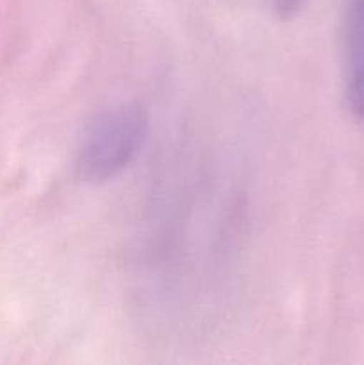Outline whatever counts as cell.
Segmentation results:
<instances>
[{"mask_svg":"<svg viewBox=\"0 0 364 365\" xmlns=\"http://www.w3.org/2000/svg\"><path fill=\"white\" fill-rule=\"evenodd\" d=\"M264 7L280 18H289L298 14L307 4V0H259Z\"/></svg>","mask_w":364,"mask_h":365,"instance_id":"3","label":"cell"},{"mask_svg":"<svg viewBox=\"0 0 364 365\" xmlns=\"http://www.w3.org/2000/svg\"><path fill=\"white\" fill-rule=\"evenodd\" d=\"M345 93L350 110L364 118V0H348L346 7Z\"/></svg>","mask_w":364,"mask_h":365,"instance_id":"2","label":"cell"},{"mask_svg":"<svg viewBox=\"0 0 364 365\" xmlns=\"http://www.w3.org/2000/svg\"><path fill=\"white\" fill-rule=\"evenodd\" d=\"M148 135V116L136 103L103 109L86 125L77 143L74 170L79 180L102 184L127 170Z\"/></svg>","mask_w":364,"mask_h":365,"instance_id":"1","label":"cell"}]
</instances>
